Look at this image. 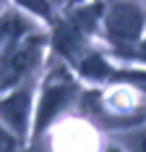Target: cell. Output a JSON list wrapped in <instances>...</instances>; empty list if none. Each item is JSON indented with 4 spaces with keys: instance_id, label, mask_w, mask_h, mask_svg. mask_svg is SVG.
<instances>
[{
    "instance_id": "1",
    "label": "cell",
    "mask_w": 146,
    "mask_h": 152,
    "mask_svg": "<svg viewBox=\"0 0 146 152\" xmlns=\"http://www.w3.org/2000/svg\"><path fill=\"white\" fill-rule=\"evenodd\" d=\"M84 87L78 84V79L68 66H58L55 71H50L42 84L39 100L34 105V121H31V137L39 139L44 137L60 118L68 115L73 105H78Z\"/></svg>"
},
{
    "instance_id": "2",
    "label": "cell",
    "mask_w": 146,
    "mask_h": 152,
    "mask_svg": "<svg viewBox=\"0 0 146 152\" xmlns=\"http://www.w3.org/2000/svg\"><path fill=\"white\" fill-rule=\"evenodd\" d=\"M146 37V3L104 5L99 21V42L110 58L125 55Z\"/></svg>"
},
{
    "instance_id": "3",
    "label": "cell",
    "mask_w": 146,
    "mask_h": 152,
    "mask_svg": "<svg viewBox=\"0 0 146 152\" xmlns=\"http://www.w3.org/2000/svg\"><path fill=\"white\" fill-rule=\"evenodd\" d=\"M50 152H102L99 129L86 121L81 113L60 118L50 131Z\"/></svg>"
},
{
    "instance_id": "4",
    "label": "cell",
    "mask_w": 146,
    "mask_h": 152,
    "mask_svg": "<svg viewBox=\"0 0 146 152\" xmlns=\"http://www.w3.org/2000/svg\"><path fill=\"white\" fill-rule=\"evenodd\" d=\"M31 121H34V84L31 81L0 94V126L8 134L24 142L31 134Z\"/></svg>"
},
{
    "instance_id": "5",
    "label": "cell",
    "mask_w": 146,
    "mask_h": 152,
    "mask_svg": "<svg viewBox=\"0 0 146 152\" xmlns=\"http://www.w3.org/2000/svg\"><path fill=\"white\" fill-rule=\"evenodd\" d=\"M31 34H37V24L21 5H3L0 8V55Z\"/></svg>"
}]
</instances>
